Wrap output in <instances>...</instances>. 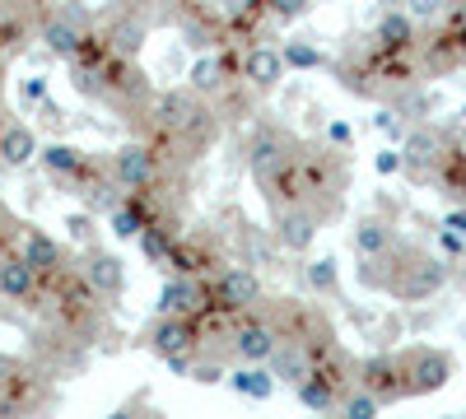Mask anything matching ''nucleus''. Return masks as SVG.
Returning a JSON list of instances; mask_svg holds the SVG:
<instances>
[{
    "instance_id": "obj_29",
    "label": "nucleus",
    "mask_w": 466,
    "mask_h": 419,
    "mask_svg": "<svg viewBox=\"0 0 466 419\" xmlns=\"http://www.w3.org/2000/svg\"><path fill=\"white\" fill-rule=\"evenodd\" d=\"M448 5H452V0H406V15L415 24H434V19H443Z\"/></svg>"
},
{
    "instance_id": "obj_22",
    "label": "nucleus",
    "mask_w": 466,
    "mask_h": 419,
    "mask_svg": "<svg viewBox=\"0 0 466 419\" xmlns=\"http://www.w3.org/2000/svg\"><path fill=\"white\" fill-rule=\"evenodd\" d=\"M37 159H43V168L52 173V177H61V182H80V173L89 168V159H85V149H75V145H47L43 149V155H37Z\"/></svg>"
},
{
    "instance_id": "obj_28",
    "label": "nucleus",
    "mask_w": 466,
    "mask_h": 419,
    "mask_svg": "<svg viewBox=\"0 0 466 419\" xmlns=\"http://www.w3.org/2000/svg\"><path fill=\"white\" fill-rule=\"evenodd\" d=\"M266 10H270L276 24H294V19H303L308 10H313V0H266Z\"/></svg>"
},
{
    "instance_id": "obj_31",
    "label": "nucleus",
    "mask_w": 466,
    "mask_h": 419,
    "mask_svg": "<svg viewBox=\"0 0 466 419\" xmlns=\"http://www.w3.org/2000/svg\"><path fill=\"white\" fill-rule=\"evenodd\" d=\"M19 228H24V224H19V219L5 210V205H0V256H5V252L19 243Z\"/></svg>"
},
{
    "instance_id": "obj_32",
    "label": "nucleus",
    "mask_w": 466,
    "mask_h": 419,
    "mask_svg": "<svg viewBox=\"0 0 466 419\" xmlns=\"http://www.w3.org/2000/svg\"><path fill=\"white\" fill-rule=\"evenodd\" d=\"M373 168H378L382 177L401 173V149H378V155H373Z\"/></svg>"
},
{
    "instance_id": "obj_9",
    "label": "nucleus",
    "mask_w": 466,
    "mask_h": 419,
    "mask_svg": "<svg viewBox=\"0 0 466 419\" xmlns=\"http://www.w3.org/2000/svg\"><path fill=\"white\" fill-rule=\"evenodd\" d=\"M145 345L168 364L173 354H187V350L201 345V322L197 317H168V313H159L154 326L145 331Z\"/></svg>"
},
{
    "instance_id": "obj_20",
    "label": "nucleus",
    "mask_w": 466,
    "mask_h": 419,
    "mask_svg": "<svg viewBox=\"0 0 466 419\" xmlns=\"http://www.w3.org/2000/svg\"><path fill=\"white\" fill-rule=\"evenodd\" d=\"M294 396H299V405H303V410H313V414H331V410H340V396H345V392L331 383V377H322V373L313 368V373H308L303 383L294 387Z\"/></svg>"
},
{
    "instance_id": "obj_16",
    "label": "nucleus",
    "mask_w": 466,
    "mask_h": 419,
    "mask_svg": "<svg viewBox=\"0 0 466 419\" xmlns=\"http://www.w3.org/2000/svg\"><path fill=\"white\" fill-rule=\"evenodd\" d=\"M243 80H248V89H257V94L276 89V85L285 80V56H280V47H266V43L248 47V56H243Z\"/></svg>"
},
{
    "instance_id": "obj_17",
    "label": "nucleus",
    "mask_w": 466,
    "mask_h": 419,
    "mask_svg": "<svg viewBox=\"0 0 466 419\" xmlns=\"http://www.w3.org/2000/svg\"><path fill=\"white\" fill-rule=\"evenodd\" d=\"M145 37H149V24L140 19V15H116L112 24H107V33H103V43L116 52V56H140L145 52Z\"/></svg>"
},
{
    "instance_id": "obj_5",
    "label": "nucleus",
    "mask_w": 466,
    "mask_h": 419,
    "mask_svg": "<svg viewBox=\"0 0 466 419\" xmlns=\"http://www.w3.org/2000/svg\"><path fill=\"white\" fill-rule=\"evenodd\" d=\"M452 368L457 359L448 350H434V345H420V350H406V387L410 396H434L452 383Z\"/></svg>"
},
{
    "instance_id": "obj_19",
    "label": "nucleus",
    "mask_w": 466,
    "mask_h": 419,
    "mask_svg": "<svg viewBox=\"0 0 466 419\" xmlns=\"http://www.w3.org/2000/svg\"><path fill=\"white\" fill-rule=\"evenodd\" d=\"M89 37H94V33L75 28V24H66L56 10L43 19V43H47V52H52V56H66V61H75V56H80V47L89 43Z\"/></svg>"
},
{
    "instance_id": "obj_13",
    "label": "nucleus",
    "mask_w": 466,
    "mask_h": 419,
    "mask_svg": "<svg viewBox=\"0 0 466 419\" xmlns=\"http://www.w3.org/2000/svg\"><path fill=\"white\" fill-rule=\"evenodd\" d=\"M210 308V284H201L197 275H173L159 289V313L168 317H201Z\"/></svg>"
},
{
    "instance_id": "obj_30",
    "label": "nucleus",
    "mask_w": 466,
    "mask_h": 419,
    "mask_svg": "<svg viewBox=\"0 0 466 419\" xmlns=\"http://www.w3.org/2000/svg\"><path fill=\"white\" fill-rule=\"evenodd\" d=\"M56 15L66 19V24H75V28H85V33H94V15L80 5V0H61L56 5Z\"/></svg>"
},
{
    "instance_id": "obj_15",
    "label": "nucleus",
    "mask_w": 466,
    "mask_h": 419,
    "mask_svg": "<svg viewBox=\"0 0 466 419\" xmlns=\"http://www.w3.org/2000/svg\"><path fill=\"white\" fill-rule=\"evenodd\" d=\"M37 155H43V145L28 131V122L5 112V117H0V168H28Z\"/></svg>"
},
{
    "instance_id": "obj_3",
    "label": "nucleus",
    "mask_w": 466,
    "mask_h": 419,
    "mask_svg": "<svg viewBox=\"0 0 466 419\" xmlns=\"http://www.w3.org/2000/svg\"><path fill=\"white\" fill-rule=\"evenodd\" d=\"M266 294H261V275L248 271V265H224V271L210 280V308L238 317L248 308H257Z\"/></svg>"
},
{
    "instance_id": "obj_36",
    "label": "nucleus",
    "mask_w": 466,
    "mask_h": 419,
    "mask_svg": "<svg viewBox=\"0 0 466 419\" xmlns=\"http://www.w3.org/2000/svg\"><path fill=\"white\" fill-rule=\"evenodd\" d=\"M327 140H331L336 149H345V145H350V126H345V122H331V126H327Z\"/></svg>"
},
{
    "instance_id": "obj_38",
    "label": "nucleus",
    "mask_w": 466,
    "mask_h": 419,
    "mask_svg": "<svg viewBox=\"0 0 466 419\" xmlns=\"http://www.w3.org/2000/svg\"><path fill=\"white\" fill-rule=\"evenodd\" d=\"M382 5H387V10H397V5H401V0H382Z\"/></svg>"
},
{
    "instance_id": "obj_34",
    "label": "nucleus",
    "mask_w": 466,
    "mask_h": 419,
    "mask_svg": "<svg viewBox=\"0 0 466 419\" xmlns=\"http://www.w3.org/2000/svg\"><path fill=\"white\" fill-rule=\"evenodd\" d=\"M373 126H378V131H387L392 140H401V122H397V112H392V107H382L378 117H373Z\"/></svg>"
},
{
    "instance_id": "obj_11",
    "label": "nucleus",
    "mask_w": 466,
    "mask_h": 419,
    "mask_svg": "<svg viewBox=\"0 0 466 419\" xmlns=\"http://www.w3.org/2000/svg\"><path fill=\"white\" fill-rule=\"evenodd\" d=\"M201 94L197 89H159V94H154V103H149V122L154 126H159V135H173V131H182L191 117H197V112H201Z\"/></svg>"
},
{
    "instance_id": "obj_24",
    "label": "nucleus",
    "mask_w": 466,
    "mask_h": 419,
    "mask_svg": "<svg viewBox=\"0 0 466 419\" xmlns=\"http://www.w3.org/2000/svg\"><path fill=\"white\" fill-rule=\"evenodd\" d=\"M191 89H197L201 98H210V94H219L224 89V61L215 56V52H201L197 61H191Z\"/></svg>"
},
{
    "instance_id": "obj_23",
    "label": "nucleus",
    "mask_w": 466,
    "mask_h": 419,
    "mask_svg": "<svg viewBox=\"0 0 466 419\" xmlns=\"http://www.w3.org/2000/svg\"><path fill=\"white\" fill-rule=\"evenodd\" d=\"M387 247H397L392 224L378 219V214H364V219L355 224V252H360V256H378V252H387Z\"/></svg>"
},
{
    "instance_id": "obj_14",
    "label": "nucleus",
    "mask_w": 466,
    "mask_h": 419,
    "mask_svg": "<svg viewBox=\"0 0 466 419\" xmlns=\"http://www.w3.org/2000/svg\"><path fill=\"white\" fill-rule=\"evenodd\" d=\"M80 275H85L107 303L127 294V265H122V256H116V252L85 247V256H80Z\"/></svg>"
},
{
    "instance_id": "obj_21",
    "label": "nucleus",
    "mask_w": 466,
    "mask_h": 419,
    "mask_svg": "<svg viewBox=\"0 0 466 419\" xmlns=\"http://www.w3.org/2000/svg\"><path fill=\"white\" fill-rule=\"evenodd\" d=\"M373 43L387 47V52H410V47H415V19H410L401 5L387 10V15L378 19V28H373Z\"/></svg>"
},
{
    "instance_id": "obj_25",
    "label": "nucleus",
    "mask_w": 466,
    "mask_h": 419,
    "mask_svg": "<svg viewBox=\"0 0 466 419\" xmlns=\"http://www.w3.org/2000/svg\"><path fill=\"white\" fill-rule=\"evenodd\" d=\"M303 280H308V289L313 294H322V298H340V271H336V261L331 256H313L303 265Z\"/></svg>"
},
{
    "instance_id": "obj_37",
    "label": "nucleus",
    "mask_w": 466,
    "mask_h": 419,
    "mask_svg": "<svg viewBox=\"0 0 466 419\" xmlns=\"http://www.w3.org/2000/svg\"><path fill=\"white\" fill-rule=\"evenodd\" d=\"M89 228H94L89 214H75V219H70V234H75V238H89Z\"/></svg>"
},
{
    "instance_id": "obj_10",
    "label": "nucleus",
    "mask_w": 466,
    "mask_h": 419,
    "mask_svg": "<svg viewBox=\"0 0 466 419\" xmlns=\"http://www.w3.org/2000/svg\"><path fill=\"white\" fill-rule=\"evenodd\" d=\"M318 234H322V214L308 205V201H294V205H285L276 214V243L285 252H294V256H303L308 247H313Z\"/></svg>"
},
{
    "instance_id": "obj_8",
    "label": "nucleus",
    "mask_w": 466,
    "mask_h": 419,
    "mask_svg": "<svg viewBox=\"0 0 466 419\" xmlns=\"http://www.w3.org/2000/svg\"><path fill=\"white\" fill-rule=\"evenodd\" d=\"M318 354H322V345H313L308 335H280L276 354H270L266 364H270V373H276L280 387H299L303 377L318 368Z\"/></svg>"
},
{
    "instance_id": "obj_6",
    "label": "nucleus",
    "mask_w": 466,
    "mask_h": 419,
    "mask_svg": "<svg viewBox=\"0 0 466 419\" xmlns=\"http://www.w3.org/2000/svg\"><path fill=\"white\" fill-rule=\"evenodd\" d=\"M360 387H369L382 405H397L410 396L406 387V354H373L360 364Z\"/></svg>"
},
{
    "instance_id": "obj_2",
    "label": "nucleus",
    "mask_w": 466,
    "mask_h": 419,
    "mask_svg": "<svg viewBox=\"0 0 466 419\" xmlns=\"http://www.w3.org/2000/svg\"><path fill=\"white\" fill-rule=\"evenodd\" d=\"M107 173L122 182L127 192H149V186H159V177H164V159H159V149H154L149 140H127L112 155Z\"/></svg>"
},
{
    "instance_id": "obj_18",
    "label": "nucleus",
    "mask_w": 466,
    "mask_h": 419,
    "mask_svg": "<svg viewBox=\"0 0 466 419\" xmlns=\"http://www.w3.org/2000/svg\"><path fill=\"white\" fill-rule=\"evenodd\" d=\"M228 387L243 401H270L280 383H276V373H270V364H238L228 373Z\"/></svg>"
},
{
    "instance_id": "obj_1",
    "label": "nucleus",
    "mask_w": 466,
    "mask_h": 419,
    "mask_svg": "<svg viewBox=\"0 0 466 419\" xmlns=\"http://www.w3.org/2000/svg\"><path fill=\"white\" fill-rule=\"evenodd\" d=\"M452 280V265L443 261V256H424V252H410L406 256V265H401V275L392 280V298H401V303H424V298H434L443 284Z\"/></svg>"
},
{
    "instance_id": "obj_33",
    "label": "nucleus",
    "mask_w": 466,
    "mask_h": 419,
    "mask_svg": "<svg viewBox=\"0 0 466 419\" xmlns=\"http://www.w3.org/2000/svg\"><path fill=\"white\" fill-rule=\"evenodd\" d=\"M19 98H24V103H43V98H47V80H43V75L24 80V85H19Z\"/></svg>"
},
{
    "instance_id": "obj_35",
    "label": "nucleus",
    "mask_w": 466,
    "mask_h": 419,
    "mask_svg": "<svg viewBox=\"0 0 466 419\" xmlns=\"http://www.w3.org/2000/svg\"><path fill=\"white\" fill-rule=\"evenodd\" d=\"M443 228H448V234H461V238H466V205H461V210H448V214H443Z\"/></svg>"
},
{
    "instance_id": "obj_7",
    "label": "nucleus",
    "mask_w": 466,
    "mask_h": 419,
    "mask_svg": "<svg viewBox=\"0 0 466 419\" xmlns=\"http://www.w3.org/2000/svg\"><path fill=\"white\" fill-rule=\"evenodd\" d=\"M43 294H47V280L37 275L19 252L0 256V298L19 303V308H43Z\"/></svg>"
},
{
    "instance_id": "obj_26",
    "label": "nucleus",
    "mask_w": 466,
    "mask_h": 419,
    "mask_svg": "<svg viewBox=\"0 0 466 419\" xmlns=\"http://www.w3.org/2000/svg\"><path fill=\"white\" fill-rule=\"evenodd\" d=\"M378 410H382V401H378L369 387H360V383L340 396V414H345V419H373Z\"/></svg>"
},
{
    "instance_id": "obj_39",
    "label": "nucleus",
    "mask_w": 466,
    "mask_h": 419,
    "mask_svg": "<svg viewBox=\"0 0 466 419\" xmlns=\"http://www.w3.org/2000/svg\"><path fill=\"white\" fill-rule=\"evenodd\" d=\"M0 65H5V56H0ZM0 117H5V107H0Z\"/></svg>"
},
{
    "instance_id": "obj_12",
    "label": "nucleus",
    "mask_w": 466,
    "mask_h": 419,
    "mask_svg": "<svg viewBox=\"0 0 466 419\" xmlns=\"http://www.w3.org/2000/svg\"><path fill=\"white\" fill-rule=\"evenodd\" d=\"M19 256H24V261H28V265H33V271L43 275V280L70 265L66 247L47 234V228H37V224H24V228H19Z\"/></svg>"
},
{
    "instance_id": "obj_27",
    "label": "nucleus",
    "mask_w": 466,
    "mask_h": 419,
    "mask_svg": "<svg viewBox=\"0 0 466 419\" xmlns=\"http://www.w3.org/2000/svg\"><path fill=\"white\" fill-rule=\"evenodd\" d=\"M280 56H285V70H318V65H327L322 52L308 47V43H299V37H289V43L280 47Z\"/></svg>"
},
{
    "instance_id": "obj_4",
    "label": "nucleus",
    "mask_w": 466,
    "mask_h": 419,
    "mask_svg": "<svg viewBox=\"0 0 466 419\" xmlns=\"http://www.w3.org/2000/svg\"><path fill=\"white\" fill-rule=\"evenodd\" d=\"M443 155H448V140H443L434 126H415V131L401 135V173L415 177V182L439 177Z\"/></svg>"
}]
</instances>
